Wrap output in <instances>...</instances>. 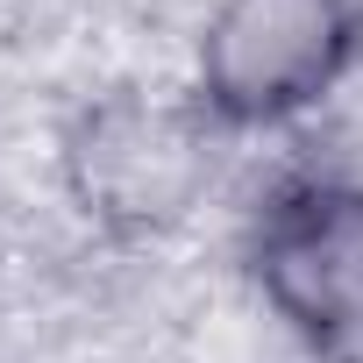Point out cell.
I'll use <instances>...</instances> for the list:
<instances>
[{
  "label": "cell",
  "instance_id": "obj_1",
  "mask_svg": "<svg viewBox=\"0 0 363 363\" xmlns=\"http://www.w3.org/2000/svg\"><path fill=\"white\" fill-rule=\"evenodd\" d=\"M356 50V0H221L200 36V100L221 121L313 107Z\"/></svg>",
  "mask_w": 363,
  "mask_h": 363
},
{
  "label": "cell",
  "instance_id": "obj_2",
  "mask_svg": "<svg viewBox=\"0 0 363 363\" xmlns=\"http://www.w3.org/2000/svg\"><path fill=\"white\" fill-rule=\"evenodd\" d=\"M250 264L278 320H292L320 356L363 363V186L299 178L271 193Z\"/></svg>",
  "mask_w": 363,
  "mask_h": 363
},
{
  "label": "cell",
  "instance_id": "obj_3",
  "mask_svg": "<svg viewBox=\"0 0 363 363\" xmlns=\"http://www.w3.org/2000/svg\"><path fill=\"white\" fill-rule=\"evenodd\" d=\"M79 178L107 214H171L200 178V135L164 107H107L79 143Z\"/></svg>",
  "mask_w": 363,
  "mask_h": 363
}]
</instances>
